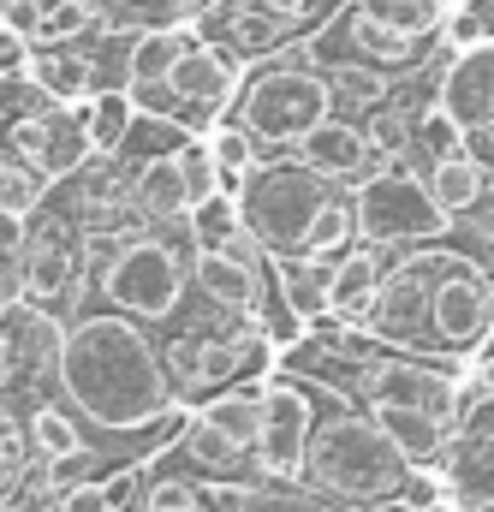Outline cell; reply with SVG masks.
Returning <instances> with one entry per match:
<instances>
[{
  "label": "cell",
  "mask_w": 494,
  "mask_h": 512,
  "mask_svg": "<svg viewBox=\"0 0 494 512\" xmlns=\"http://www.w3.org/2000/svg\"><path fill=\"white\" fill-rule=\"evenodd\" d=\"M54 382L60 399L108 429V435H131V441H173L185 423V399L173 387V370L161 358V346L149 340V328L125 310H78L66 322L60 358H54Z\"/></svg>",
  "instance_id": "cell-1"
},
{
  "label": "cell",
  "mask_w": 494,
  "mask_h": 512,
  "mask_svg": "<svg viewBox=\"0 0 494 512\" xmlns=\"http://www.w3.org/2000/svg\"><path fill=\"white\" fill-rule=\"evenodd\" d=\"M393 352L417 358H477L494 334V274L489 262L447 251L441 239L405 245L387 262L370 316L352 322Z\"/></svg>",
  "instance_id": "cell-2"
},
{
  "label": "cell",
  "mask_w": 494,
  "mask_h": 512,
  "mask_svg": "<svg viewBox=\"0 0 494 512\" xmlns=\"http://www.w3.org/2000/svg\"><path fill=\"white\" fill-rule=\"evenodd\" d=\"M84 256H90L84 280H96L102 304L137 316L143 328L173 322L185 310V286H197L191 280V256H197L191 221H155V215H137V227L108 221L102 233L90 227Z\"/></svg>",
  "instance_id": "cell-3"
},
{
  "label": "cell",
  "mask_w": 494,
  "mask_h": 512,
  "mask_svg": "<svg viewBox=\"0 0 494 512\" xmlns=\"http://www.w3.org/2000/svg\"><path fill=\"white\" fill-rule=\"evenodd\" d=\"M411 477L417 465L387 441V429L370 411L316 382V429L304 447L298 489L328 507H375V501H405Z\"/></svg>",
  "instance_id": "cell-4"
},
{
  "label": "cell",
  "mask_w": 494,
  "mask_h": 512,
  "mask_svg": "<svg viewBox=\"0 0 494 512\" xmlns=\"http://www.w3.org/2000/svg\"><path fill=\"white\" fill-rule=\"evenodd\" d=\"M227 114L239 126H250V137L262 149H292L304 131L334 114V78L316 66V54L298 36L292 48H274L268 60L250 66L245 90H239V102Z\"/></svg>",
  "instance_id": "cell-5"
},
{
  "label": "cell",
  "mask_w": 494,
  "mask_h": 512,
  "mask_svg": "<svg viewBox=\"0 0 494 512\" xmlns=\"http://www.w3.org/2000/svg\"><path fill=\"white\" fill-rule=\"evenodd\" d=\"M0 149H12L48 185L72 179L96 155L90 126H84V102L72 108V102L48 96L30 72L24 78H0Z\"/></svg>",
  "instance_id": "cell-6"
},
{
  "label": "cell",
  "mask_w": 494,
  "mask_h": 512,
  "mask_svg": "<svg viewBox=\"0 0 494 512\" xmlns=\"http://www.w3.org/2000/svg\"><path fill=\"white\" fill-rule=\"evenodd\" d=\"M334 191H340V179H322L298 155L292 161H256L245 191H239V209H245V227L268 245V256H298L316 209Z\"/></svg>",
  "instance_id": "cell-7"
},
{
  "label": "cell",
  "mask_w": 494,
  "mask_h": 512,
  "mask_svg": "<svg viewBox=\"0 0 494 512\" xmlns=\"http://www.w3.org/2000/svg\"><path fill=\"white\" fill-rule=\"evenodd\" d=\"M352 203H358V239L381 245V251L429 245V239H447V227H453V215L435 203L429 179H411L399 161H387L381 173L358 179Z\"/></svg>",
  "instance_id": "cell-8"
},
{
  "label": "cell",
  "mask_w": 494,
  "mask_h": 512,
  "mask_svg": "<svg viewBox=\"0 0 494 512\" xmlns=\"http://www.w3.org/2000/svg\"><path fill=\"white\" fill-rule=\"evenodd\" d=\"M429 42H441V36L393 30V24L370 18L358 0H346L334 18H322L304 36V48L316 54V66H370L381 78H417V66L429 60Z\"/></svg>",
  "instance_id": "cell-9"
},
{
  "label": "cell",
  "mask_w": 494,
  "mask_h": 512,
  "mask_svg": "<svg viewBox=\"0 0 494 512\" xmlns=\"http://www.w3.org/2000/svg\"><path fill=\"white\" fill-rule=\"evenodd\" d=\"M435 102L453 114V126H459V143H465V149L483 161V173L494 179V42L447 48Z\"/></svg>",
  "instance_id": "cell-10"
},
{
  "label": "cell",
  "mask_w": 494,
  "mask_h": 512,
  "mask_svg": "<svg viewBox=\"0 0 494 512\" xmlns=\"http://www.w3.org/2000/svg\"><path fill=\"white\" fill-rule=\"evenodd\" d=\"M310 429H316V382L298 370L268 376V411H262V435H256L262 483H298Z\"/></svg>",
  "instance_id": "cell-11"
},
{
  "label": "cell",
  "mask_w": 494,
  "mask_h": 512,
  "mask_svg": "<svg viewBox=\"0 0 494 512\" xmlns=\"http://www.w3.org/2000/svg\"><path fill=\"white\" fill-rule=\"evenodd\" d=\"M292 155H298L304 167H316L322 179H340V185H358V179L375 173L370 137H364L358 120H346V114H328L322 126H310L298 143H292Z\"/></svg>",
  "instance_id": "cell-12"
},
{
  "label": "cell",
  "mask_w": 494,
  "mask_h": 512,
  "mask_svg": "<svg viewBox=\"0 0 494 512\" xmlns=\"http://www.w3.org/2000/svg\"><path fill=\"white\" fill-rule=\"evenodd\" d=\"M387 262H393V251L364 245V239H358L352 251H340L334 274H328V316H334V322H364V316H370Z\"/></svg>",
  "instance_id": "cell-13"
},
{
  "label": "cell",
  "mask_w": 494,
  "mask_h": 512,
  "mask_svg": "<svg viewBox=\"0 0 494 512\" xmlns=\"http://www.w3.org/2000/svg\"><path fill=\"white\" fill-rule=\"evenodd\" d=\"M203 30L185 18V24H143L131 30L125 42V90H149V84H167V72L185 60V48L197 42Z\"/></svg>",
  "instance_id": "cell-14"
},
{
  "label": "cell",
  "mask_w": 494,
  "mask_h": 512,
  "mask_svg": "<svg viewBox=\"0 0 494 512\" xmlns=\"http://www.w3.org/2000/svg\"><path fill=\"white\" fill-rule=\"evenodd\" d=\"M131 203L155 221H185L191 215V185H185V167H179V149H161L149 155L137 173H131Z\"/></svg>",
  "instance_id": "cell-15"
},
{
  "label": "cell",
  "mask_w": 494,
  "mask_h": 512,
  "mask_svg": "<svg viewBox=\"0 0 494 512\" xmlns=\"http://www.w3.org/2000/svg\"><path fill=\"white\" fill-rule=\"evenodd\" d=\"M489 173H483V161L459 143V149H447L441 161H429V191H435V203L453 215V221H465V215H477L483 209V197H489Z\"/></svg>",
  "instance_id": "cell-16"
},
{
  "label": "cell",
  "mask_w": 494,
  "mask_h": 512,
  "mask_svg": "<svg viewBox=\"0 0 494 512\" xmlns=\"http://www.w3.org/2000/svg\"><path fill=\"white\" fill-rule=\"evenodd\" d=\"M24 429H30L36 465H66V459H84L90 453V435H84V423H78L72 405H30L24 411Z\"/></svg>",
  "instance_id": "cell-17"
},
{
  "label": "cell",
  "mask_w": 494,
  "mask_h": 512,
  "mask_svg": "<svg viewBox=\"0 0 494 512\" xmlns=\"http://www.w3.org/2000/svg\"><path fill=\"white\" fill-rule=\"evenodd\" d=\"M137 96L125 90V84H102V90H90V102H84V126H90V143H96V155H120L131 126H137Z\"/></svg>",
  "instance_id": "cell-18"
},
{
  "label": "cell",
  "mask_w": 494,
  "mask_h": 512,
  "mask_svg": "<svg viewBox=\"0 0 494 512\" xmlns=\"http://www.w3.org/2000/svg\"><path fill=\"white\" fill-rule=\"evenodd\" d=\"M30 78L48 90V96H60V102H90V90H96V72H90V54H78V48H42L36 60H30Z\"/></svg>",
  "instance_id": "cell-19"
},
{
  "label": "cell",
  "mask_w": 494,
  "mask_h": 512,
  "mask_svg": "<svg viewBox=\"0 0 494 512\" xmlns=\"http://www.w3.org/2000/svg\"><path fill=\"white\" fill-rule=\"evenodd\" d=\"M358 6L393 30H411V36H441L453 18V0H358Z\"/></svg>",
  "instance_id": "cell-20"
},
{
  "label": "cell",
  "mask_w": 494,
  "mask_h": 512,
  "mask_svg": "<svg viewBox=\"0 0 494 512\" xmlns=\"http://www.w3.org/2000/svg\"><path fill=\"white\" fill-rule=\"evenodd\" d=\"M42 197H48V179H42L36 167H24L12 149H0V215L30 221V215L42 209Z\"/></svg>",
  "instance_id": "cell-21"
},
{
  "label": "cell",
  "mask_w": 494,
  "mask_h": 512,
  "mask_svg": "<svg viewBox=\"0 0 494 512\" xmlns=\"http://www.w3.org/2000/svg\"><path fill=\"white\" fill-rule=\"evenodd\" d=\"M191 239L197 245H227L239 227H245V209H239V197L233 191H215V197H203V203H191Z\"/></svg>",
  "instance_id": "cell-22"
},
{
  "label": "cell",
  "mask_w": 494,
  "mask_h": 512,
  "mask_svg": "<svg viewBox=\"0 0 494 512\" xmlns=\"http://www.w3.org/2000/svg\"><path fill=\"white\" fill-rule=\"evenodd\" d=\"M447 48H471V42H494V0H465V6H453V18H447Z\"/></svg>",
  "instance_id": "cell-23"
},
{
  "label": "cell",
  "mask_w": 494,
  "mask_h": 512,
  "mask_svg": "<svg viewBox=\"0 0 494 512\" xmlns=\"http://www.w3.org/2000/svg\"><path fill=\"white\" fill-rule=\"evenodd\" d=\"M36 60V36L12 18H0V78H24Z\"/></svg>",
  "instance_id": "cell-24"
},
{
  "label": "cell",
  "mask_w": 494,
  "mask_h": 512,
  "mask_svg": "<svg viewBox=\"0 0 494 512\" xmlns=\"http://www.w3.org/2000/svg\"><path fill=\"white\" fill-rule=\"evenodd\" d=\"M48 512H120V507H114L108 483L96 477V483H72V489H60V501H54Z\"/></svg>",
  "instance_id": "cell-25"
},
{
  "label": "cell",
  "mask_w": 494,
  "mask_h": 512,
  "mask_svg": "<svg viewBox=\"0 0 494 512\" xmlns=\"http://www.w3.org/2000/svg\"><path fill=\"white\" fill-rule=\"evenodd\" d=\"M173 6H179V12H185V18H191V24H197V18H203V12H209V6H215V0H173Z\"/></svg>",
  "instance_id": "cell-26"
},
{
  "label": "cell",
  "mask_w": 494,
  "mask_h": 512,
  "mask_svg": "<svg viewBox=\"0 0 494 512\" xmlns=\"http://www.w3.org/2000/svg\"><path fill=\"white\" fill-rule=\"evenodd\" d=\"M459 512H494V489H489V495H471Z\"/></svg>",
  "instance_id": "cell-27"
},
{
  "label": "cell",
  "mask_w": 494,
  "mask_h": 512,
  "mask_svg": "<svg viewBox=\"0 0 494 512\" xmlns=\"http://www.w3.org/2000/svg\"><path fill=\"white\" fill-rule=\"evenodd\" d=\"M12 310H18V304H12V298H6V286H0V322H6Z\"/></svg>",
  "instance_id": "cell-28"
},
{
  "label": "cell",
  "mask_w": 494,
  "mask_h": 512,
  "mask_svg": "<svg viewBox=\"0 0 494 512\" xmlns=\"http://www.w3.org/2000/svg\"><path fill=\"white\" fill-rule=\"evenodd\" d=\"M12 6H24V0H0V12H12Z\"/></svg>",
  "instance_id": "cell-29"
},
{
  "label": "cell",
  "mask_w": 494,
  "mask_h": 512,
  "mask_svg": "<svg viewBox=\"0 0 494 512\" xmlns=\"http://www.w3.org/2000/svg\"><path fill=\"white\" fill-rule=\"evenodd\" d=\"M483 352H494V334H489V346H483Z\"/></svg>",
  "instance_id": "cell-30"
},
{
  "label": "cell",
  "mask_w": 494,
  "mask_h": 512,
  "mask_svg": "<svg viewBox=\"0 0 494 512\" xmlns=\"http://www.w3.org/2000/svg\"><path fill=\"white\" fill-rule=\"evenodd\" d=\"M453 6H465V0H453Z\"/></svg>",
  "instance_id": "cell-31"
},
{
  "label": "cell",
  "mask_w": 494,
  "mask_h": 512,
  "mask_svg": "<svg viewBox=\"0 0 494 512\" xmlns=\"http://www.w3.org/2000/svg\"><path fill=\"white\" fill-rule=\"evenodd\" d=\"M489 274H494V262H489Z\"/></svg>",
  "instance_id": "cell-32"
}]
</instances>
